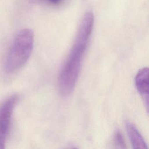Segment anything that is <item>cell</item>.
Segmentation results:
<instances>
[{
	"instance_id": "1",
	"label": "cell",
	"mask_w": 149,
	"mask_h": 149,
	"mask_svg": "<svg viewBox=\"0 0 149 149\" xmlns=\"http://www.w3.org/2000/svg\"><path fill=\"white\" fill-rule=\"evenodd\" d=\"M94 17L91 11L87 12L79 26L74 43L58 76V88L63 97L73 91L92 33Z\"/></svg>"
},
{
	"instance_id": "2",
	"label": "cell",
	"mask_w": 149,
	"mask_h": 149,
	"mask_svg": "<svg viewBox=\"0 0 149 149\" xmlns=\"http://www.w3.org/2000/svg\"><path fill=\"white\" fill-rule=\"evenodd\" d=\"M34 33L23 29L15 36L6 56L5 69L7 73H14L22 68L29 60L33 48Z\"/></svg>"
},
{
	"instance_id": "3",
	"label": "cell",
	"mask_w": 149,
	"mask_h": 149,
	"mask_svg": "<svg viewBox=\"0 0 149 149\" xmlns=\"http://www.w3.org/2000/svg\"><path fill=\"white\" fill-rule=\"evenodd\" d=\"M18 100L17 95H12L0 106V135L5 138L10 127L12 113Z\"/></svg>"
},
{
	"instance_id": "4",
	"label": "cell",
	"mask_w": 149,
	"mask_h": 149,
	"mask_svg": "<svg viewBox=\"0 0 149 149\" xmlns=\"http://www.w3.org/2000/svg\"><path fill=\"white\" fill-rule=\"evenodd\" d=\"M135 84L137 91L146 103L148 105V69L144 67L140 69L135 77Z\"/></svg>"
},
{
	"instance_id": "5",
	"label": "cell",
	"mask_w": 149,
	"mask_h": 149,
	"mask_svg": "<svg viewBox=\"0 0 149 149\" xmlns=\"http://www.w3.org/2000/svg\"><path fill=\"white\" fill-rule=\"evenodd\" d=\"M125 126L133 149H148L145 140L136 127L129 121L126 122Z\"/></svg>"
},
{
	"instance_id": "6",
	"label": "cell",
	"mask_w": 149,
	"mask_h": 149,
	"mask_svg": "<svg viewBox=\"0 0 149 149\" xmlns=\"http://www.w3.org/2000/svg\"><path fill=\"white\" fill-rule=\"evenodd\" d=\"M113 149H127L125 139L119 130H116L113 137Z\"/></svg>"
},
{
	"instance_id": "7",
	"label": "cell",
	"mask_w": 149,
	"mask_h": 149,
	"mask_svg": "<svg viewBox=\"0 0 149 149\" xmlns=\"http://www.w3.org/2000/svg\"><path fill=\"white\" fill-rule=\"evenodd\" d=\"M46 1L47 2L49 3L51 5H56L59 4L62 0H42V1Z\"/></svg>"
},
{
	"instance_id": "8",
	"label": "cell",
	"mask_w": 149,
	"mask_h": 149,
	"mask_svg": "<svg viewBox=\"0 0 149 149\" xmlns=\"http://www.w3.org/2000/svg\"><path fill=\"white\" fill-rule=\"evenodd\" d=\"M6 138L0 135V149H5Z\"/></svg>"
},
{
	"instance_id": "9",
	"label": "cell",
	"mask_w": 149,
	"mask_h": 149,
	"mask_svg": "<svg viewBox=\"0 0 149 149\" xmlns=\"http://www.w3.org/2000/svg\"><path fill=\"white\" fill-rule=\"evenodd\" d=\"M30 1L33 2H40L42 1V0H30Z\"/></svg>"
},
{
	"instance_id": "10",
	"label": "cell",
	"mask_w": 149,
	"mask_h": 149,
	"mask_svg": "<svg viewBox=\"0 0 149 149\" xmlns=\"http://www.w3.org/2000/svg\"><path fill=\"white\" fill-rule=\"evenodd\" d=\"M72 149H77V148H72Z\"/></svg>"
}]
</instances>
